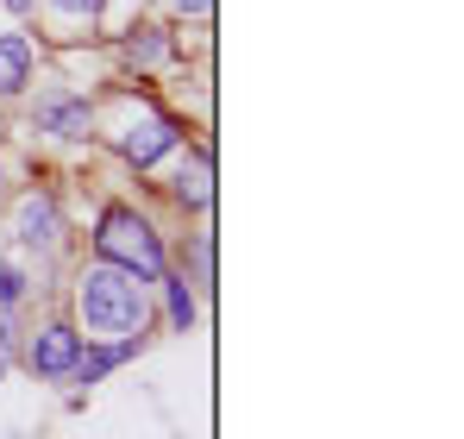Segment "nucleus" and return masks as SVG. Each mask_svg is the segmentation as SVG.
Returning a JSON list of instances; mask_svg holds the SVG:
<instances>
[{"label": "nucleus", "mask_w": 464, "mask_h": 439, "mask_svg": "<svg viewBox=\"0 0 464 439\" xmlns=\"http://www.w3.org/2000/svg\"><path fill=\"white\" fill-rule=\"evenodd\" d=\"M151 327V283L94 258L76 277V333L82 346H126V339H145Z\"/></svg>", "instance_id": "obj_1"}, {"label": "nucleus", "mask_w": 464, "mask_h": 439, "mask_svg": "<svg viewBox=\"0 0 464 439\" xmlns=\"http://www.w3.org/2000/svg\"><path fill=\"white\" fill-rule=\"evenodd\" d=\"M94 258H107V264H120V270H132V277H145L157 283L163 277V239H157V226L139 208H107L101 226H94Z\"/></svg>", "instance_id": "obj_2"}, {"label": "nucleus", "mask_w": 464, "mask_h": 439, "mask_svg": "<svg viewBox=\"0 0 464 439\" xmlns=\"http://www.w3.org/2000/svg\"><path fill=\"white\" fill-rule=\"evenodd\" d=\"M176 139H182V126H176L169 113H157V107H139L132 120H120V126L107 132V145L120 151L126 163H139V170H151L163 151H176Z\"/></svg>", "instance_id": "obj_3"}, {"label": "nucleus", "mask_w": 464, "mask_h": 439, "mask_svg": "<svg viewBox=\"0 0 464 439\" xmlns=\"http://www.w3.org/2000/svg\"><path fill=\"white\" fill-rule=\"evenodd\" d=\"M82 358V333H76V320H51V327H38L32 333V346H25V370L32 376H70Z\"/></svg>", "instance_id": "obj_4"}, {"label": "nucleus", "mask_w": 464, "mask_h": 439, "mask_svg": "<svg viewBox=\"0 0 464 439\" xmlns=\"http://www.w3.org/2000/svg\"><path fill=\"white\" fill-rule=\"evenodd\" d=\"M13 232H19L25 251H57V245H63V208H57V195L32 189V195L19 201V214H13Z\"/></svg>", "instance_id": "obj_5"}, {"label": "nucleus", "mask_w": 464, "mask_h": 439, "mask_svg": "<svg viewBox=\"0 0 464 439\" xmlns=\"http://www.w3.org/2000/svg\"><path fill=\"white\" fill-rule=\"evenodd\" d=\"M38 132H51V139H88L94 132V107L82 94H44L38 101Z\"/></svg>", "instance_id": "obj_6"}, {"label": "nucleus", "mask_w": 464, "mask_h": 439, "mask_svg": "<svg viewBox=\"0 0 464 439\" xmlns=\"http://www.w3.org/2000/svg\"><path fill=\"white\" fill-rule=\"evenodd\" d=\"M169 195L188 208V214H201L208 201H214V163H208V151H195L182 170H176V182H169Z\"/></svg>", "instance_id": "obj_7"}, {"label": "nucleus", "mask_w": 464, "mask_h": 439, "mask_svg": "<svg viewBox=\"0 0 464 439\" xmlns=\"http://www.w3.org/2000/svg\"><path fill=\"white\" fill-rule=\"evenodd\" d=\"M139 346H145V339H126V346H82V358H76V370H70V376L94 389V383H101L107 370H120V365H126V358H132Z\"/></svg>", "instance_id": "obj_8"}, {"label": "nucleus", "mask_w": 464, "mask_h": 439, "mask_svg": "<svg viewBox=\"0 0 464 439\" xmlns=\"http://www.w3.org/2000/svg\"><path fill=\"white\" fill-rule=\"evenodd\" d=\"M32 82V38L25 32H6L0 38V94H19Z\"/></svg>", "instance_id": "obj_9"}, {"label": "nucleus", "mask_w": 464, "mask_h": 439, "mask_svg": "<svg viewBox=\"0 0 464 439\" xmlns=\"http://www.w3.org/2000/svg\"><path fill=\"white\" fill-rule=\"evenodd\" d=\"M163 283V307H169V327L188 333L195 327V295H188V277H157Z\"/></svg>", "instance_id": "obj_10"}, {"label": "nucleus", "mask_w": 464, "mask_h": 439, "mask_svg": "<svg viewBox=\"0 0 464 439\" xmlns=\"http://www.w3.org/2000/svg\"><path fill=\"white\" fill-rule=\"evenodd\" d=\"M101 6H107V0H51V13H57L63 25H94Z\"/></svg>", "instance_id": "obj_11"}, {"label": "nucleus", "mask_w": 464, "mask_h": 439, "mask_svg": "<svg viewBox=\"0 0 464 439\" xmlns=\"http://www.w3.org/2000/svg\"><path fill=\"white\" fill-rule=\"evenodd\" d=\"M19 301H25V277H19L13 264H0V314H6V307H19Z\"/></svg>", "instance_id": "obj_12"}, {"label": "nucleus", "mask_w": 464, "mask_h": 439, "mask_svg": "<svg viewBox=\"0 0 464 439\" xmlns=\"http://www.w3.org/2000/svg\"><path fill=\"white\" fill-rule=\"evenodd\" d=\"M132 57L157 63V57H169V44H163V38H132Z\"/></svg>", "instance_id": "obj_13"}, {"label": "nucleus", "mask_w": 464, "mask_h": 439, "mask_svg": "<svg viewBox=\"0 0 464 439\" xmlns=\"http://www.w3.org/2000/svg\"><path fill=\"white\" fill-rule=\"evenodd\" d=\"M6 365H13V327H6V314H0V376H6Z\"/></svg>", "instance_id": "obj_14"}, {"label": "nucleus", "mask_w": 464, "mask_h": 439, "mask_svg": "<svg viewBox=\"0 0 464 439\" xmlns=\"http://www.w3.org/2000/svg\"><path fill=\"white\" fill-rule=\"evenodd\" d=\"M176 6H182V19H208L214 13V0H176Z\"/></svg>", "instance_id": "obj_15"}, {"label": "nucleus", "mask_w": 464, "mask_h": 439, "mask_svg": "<svg viewBox=\"0 0 464 439\" xmlns=\"http://www.w3.org/2000/svg\"><path fill=\"white\" fill-rule=\"evenodd\" d=\"M6 6H13V13H32V6H38V0H6Z\"/></svg>", "instance_id": "obj_16"}]
</instances>
